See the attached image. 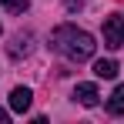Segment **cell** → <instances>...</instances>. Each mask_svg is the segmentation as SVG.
Returning <instances> with one entry per match:
<instances>
[{
    "label": "cell",
    "mask_w": 124,
    "mask_h": 124,
    "mask_svg": "<svg viewBox=\"0 0 124 124\" xmlns=\"http://www.w3.org/2000/svg\"><path fill=\"white\" fill-rule=\"evenodd\" d=\"M50 50H57L67 61L81 64V61H91V57H94L97 44H94V37H91L87 30L74 27V23H61V27L50 34Z\"/></svg>",
    "instance_id": "obj_1"
},
{
    "label": "cell",
    "mask_w": 124,
    "mask_h": 124,
    "mask_svg": "<svg viewBox=\"0 0 124 124\" xmlns=\"http://www.w3.org/2000/svg\"><path fill=\"white\" fill-rule=\"evenodd\" d=\"M104 44L121 50L124 47V17H107L104 20Z\"/></svg>",
    "instance_id": "obj_2"
},
{
    "label": "cell",
    "mask_w": 124,
    "mask_h": 124,
    "mask_svg": "<svg viewBox=\"0 0 124 124\" xmlns=\"http://www.w3.org/2000/svg\"><path fill=\"white\" fill-rule=\"evenodd\" d=\"M74 101L84 104V107H97L101 94H97V87H94V84H77V87H74Z\"/></svg>",
    "instance_id": "obj_3"
},
{
    "label": "cell",
    "mask_w": 124,
    "mask_h": 124,
    "mask_svg": "<svg viewBox=\"0 0 124 124\" xmlns=\"http://www.w3.org/2000/svg\"><path fill=\"white\" fill-rule=\"evenodd\" d=\"M30 101H34L30 87H14V94H10V111H17V114H23V111L30 107Z\"/></svg>",
    "instance_id": "obj_4"
},
{
    "label": "cell",
    "mask_w": 124,
    "mask_h": 124,
    "mask_svg": "<svg viewBox=\"0 0 124 124\" xmlns=\"http://www.w3.org/2000/svg\"><path fill=\"white\" fill-rule=\"evenodd\" d=\"M94 74H97V77H104V81L117 77V61H111V57H101V61L94 64Z\"/></svg>",
    "instance_id": "obj_5"
},
{
    "label": "cell",
    "mask_w": 124,
    "mask_h": 124,
    "mask_svg": "<svg viewBox=\"0 0 124 124\" xmlns=\"http://www.w3.org/2000/svg\"><path fill=\"white\" fill-rule=\"evenodd\" d=\"M107 111H111V114H124V84H117L114 94L107 97Z\"/></svg>",
    "instance_id": "obj_6"
},
{
    "label": "cell",
    "mask_w": 124,
    "mask_h": 124,
    "mask_svg": "<svg viewBox=\"0 0 124 124\" xmlns=\"http://www.w3.org/2000/svg\"><path fill=\"white\" fill-rule=\"evenodd\" d=\"M0 3H3L7 10H14V14H23V10H27V0H0Z\"/></svg>",
    "instance_id": "obj_7"
},
{
    "label": "cell",
    "mask_w": 124,
    "mask_h": 124,
    "mask_svg": "<svg viewBox=\"0 0 124 124\" xmlns=\"http://www.w3.org/2000/svg\"><path fill=\"white\" fill-rule=\"evenodd\" d=\"M3 121H7V111H3V107H0V124H3Z\"/></svg>",
    "instance_id": "obj_8"
},
{
    "label": "cell",
    "mask_w": 124,
    "mask_h": 124,
    "mask_svg": "<svg viewBox=\"0 0 124 124\" xmlns=\"http://www.w3.org/2000/svg\"><path fill=\"white\" fill-rule=\"evenodd\" d=\"M67 3H77V0H67Z\"/></svg>",
    "instance_id": "obj_9"
}]
</instances>
